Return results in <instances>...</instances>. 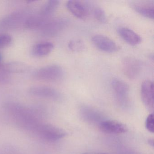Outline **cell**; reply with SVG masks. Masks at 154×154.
Segmentation results:
<instances>
[{
    "label": "cell",
    "mask_w": 154,
    "mask_h": 154,
    "mask_svg": "<svg viewBox=\"0 0 154 154\" xmlns=\"http://www.w3.org/2000/svg\"><path fill=\"white\" fill-rule=\"evenodd\" d=\"M12 41L11 36L8 34L0 35V48L8 46Z\"/></svg>",
    "instance_id": "20"
},
{
    "label": "cell",
    "mask_w": 154,
    "mask_h": 154,
    "mask_svg": "<svg viewBox=\"0 0 154 154\" xmlns=\"http://www.w3.org/2000/svg\"><path fill=\"white\" fill-rule=\"evenodd\" d=\"M60 2L57 0L48 1L44 5L40 11L39 15L46 20H49V18L54 13L55 11L59 7Z\"/></svg>",
    "instance_id": "16"
},
{
    "label": "cell",
    "mask_w": 154,
    "mask_h": 154,
    "mask_svg": "<svg viewBox=\"0 0 154 154\" xmlns=\"http://www.w3.org/2000/svg\"><path fill=\"white\" fill-rule=\"evenodd\" d=\"M66 8L75 17L80 19H85L88 17L90 8L87 4L79 1H69Z\"/></svg>",
    "instance_id": "8"
},
{
    "label": "cell",
    "mask_w": 154,
    "mask_h": 154,
    "mask_svg": "<svg viewBox=\"0 0 154 154\" xmlns=\"http://www.w3.org/2000/svg\"><path fill=\"white\" fill-rule=\"evenodd\" d=\"M141 97L142 101L149 110L154 109V84L149 80L142 83L141 86Z\"/></svg>",
    "instance_id": "9"
},
{
    "label": "cell",
    "mask_w": 154,
    "mask_h": 154,
    "mask_svg": "<svg viewBox=\"0 0 154 154\" xmlns=\"http://www.w3.org/2000/svg\"><path fill=\"white\" fill-rule=\"evenodd\" d=\"M122 72L130 79H134L139 75L142 70V63L137 59L133 57H127L122 62Z\"/></svg>",
    "instance_id": "5"
},
{
    "label": "cell",
    "mask_w": 154,
    "mask_h": 154,
    "mask_svg": "<svg viewBox=\"0 0 154 154\" xmlns=\"http://www.w3.org/2000/svg\"><path fill=\"white\" fill-rule=\"evenodd\" d=\"M101 130L108 134H121L128 131L127 126L124 123L116 120L104 121L101 122Z\"/></svg>",
    "instance_id": "10"
},
{
    "label": "cell",
    "mask_w": 154,
    "mask_h": 154,
    "mask_svg": "<svg viewBox=\"0 0 154 154\" xmlns=\"http://www.w3.org/2000/svg\"><path fill=\"white\" fill-rule=\"evenodd\" d=\"M133 8L141 16L149 19H154V2H138L132 4Z\"/></svg>",
    "instance_id": "14"
},
{
    "label": "cell",
    "mask_w": 154,
    "mask_h": 154,
    "mask_svg": "<svg viewBox=\"0 0 154 154\" xmlns=\"http://www.w3.org/2000/svg\"><path fill=\"white\" fill-rule=\"evenodd\" d=\"M146 128L149 132L154 133V115L151 113L147 117L145 123Z\"/></svg>",
    "instance_id": "21"
},
{
    "label": "cell",
    "mask_w": 154,
    "mask_h": 154,
    "mask_svg": "<svg viewBox=\"0 0 154 154\" xmlns=\"http://www.w3.org/2000/svg\"><path fill=\"white\" fill-rule=\"evenodd\" d=\"M25 15L22 11L12 13L2 20L0 22V26L6 29L14 28L18 26L24 19Z\"/></svg>",
    "instance_id": "12"
},
{
    "label": "cell",
    "mask_w": 154,
    "mask_h": 154,
    "mask_svg": "<svg viewBox=\"0 0 154 154\" xmlns=\"http://www.w3.org/2000/svg\"><path fill=\"white\" fill-rule=\"evenodd\" d=\"M118 34L129 45L136 46L141 43V37L131 29L126 27L118 29Z\"/></svg>",
    "instance_id": "13"
},
{
    "label": "cell",
    "mask_w": 154,
    "mask_h": 154,
    "mask_svg": "<svg viewBox=\"0 0 154 154\" xmlns=\"http://www.w3.org/2000/svg\"><path fill=\"white\" fill-rule=\"evenodd\" d=\"M64 75L63 69L60 66L51 65L44 66L35 72L37 79L49 82H56L61 80Z\"/></svg>",
    "instance_id": "3"
},
{
    "label": "cell",
    "mask_w": 154,
    "mask_h": 154,
    "mask_svg": "<svg viewBox=\"0 0 154 154\" xmlns=\"http://www.w3.org/2000/svg\"><path fill=\"white\" fill-rule=\"evenodd\" d=\"M3 108L18 125L29 131L34 132L41 122L36 110L28 108L20 103L7 102L3 105Z\"/></svg>",
    "instance_id": "1"
},
{
    "label": "cell",
    "mask_w": 154,
    "mask_h": 154,
    "mask_svg": "<svg viewBox=\"0 0 154 154\" xmlns=\"http://www.w3.org/2000/svg\"><path fill=\"white\" fill-rule=\"evenodd\" d=\"M94 45L101 51L108 53H113L118 51L117 44L108 37L103 35H95L92 38Z\"/></svg>",
    "instance_id": "7"
},
{
    "label": "cell",
    "mask_w": 154,
    "mask_h": 154,
    "mask_svg": "<svg viewBox=\"0 0 154 154\" xmlns=\"http://www.w3.org/2000/svg\"><path fill=\"white\" fill-rule=\"evenodd\" d=\"M148 143H149V145L150 146H154V140H153V139H149L148 141Z\"/></svg>",
    "instance_id": "23"
},
{
    "label": "cell",
    "mask_w": 154,
    "mask_h": 154,
    "mask_svg": "<svg viewBox=\"0 0 154 154\" xmlns=\"http://www.w3.org/2000/svg\"><path fill=\"white\" fill-rule=\"evenodd\" d=\"M112 87L117 98L122 103L128 100L129 86L127 83L118 78H114L111 82Z\"/></svg>",
    "instance_id": "11"
},
{
    "label": "cell",
    "mask_w": 154,
    "mask_h": 154,
    "mask_svg": "<svg viewBox=\"0 0 154 154\" xmlns=\"http://www.w3.org/2000/svg\"><path fill=\"white\" fill-rule=\"evenodd\" d=\"M94 16L99 22L102 23H105L107 21V18L106 13L102 8L100 7H96L93 11Z\"/></svg>",
    "instance_id": "19"
},
{
    "label": "cell",
    "mask_w": 154,
    "mask_h": 154,
    "mask_svg": "<svg viewBox=\"0 0 154 154\" xmlns=\"http://www.w3.org/2000/svg\"><path fill=\"white\" fill-rule=\"evenodd\" d=\"M107 154V153H99V154Z\"/></svg>",
    "instance_id": "25"
},
{
    "label": "cell",
    "mask_w": 154,
    "mask_h": 154,
    "mask_svg": "<svg viewBox=\"0 0 154 154\" xmlns=\"http://www.w3.org/2000/svg\"><path fill=\"white\" fill-rule=\"evenodd\" d=\"M87 154V153H86V154Z\"/></svg>",
    "instance_id": "26"
},
{
    "label": "cell",
    "mask_w": 154,
    "mask_h": 154,
    "mask_svg": "<svg viewBox=\"0 0 154 154\" xmlns=\"http://www.w3.org/2000/svg\"><path fill=\"white\" fill-rule=\"evenodd\" d=\"M0 70L7 73H22L28 69L26 65L20 62H11L3 65Z\"/></svg>",
    "instance_id": "17"
},
{
    "label": "cell",
    "mask_w": 154,
    "mask_h": 154,
    "mask_svg": "<svg viewBox=\"0 0 154 154\" xmlns=\"http://www.w3.org/2000/svg\"><path fill=\"white\" fill-rule=\"evenodd\" d=\"M54 45L50 42H43L36 45L32 49V54L37 57H43L50 54Z\"/></svg>",
    "instance_id": "15"
},
{
    "label": "cell",
    "mask_w": 154,
    "mask_h": 154,
    "mask_svg": "<svg viewBox=\"0 0 154 154\" xmlns=\"http://www.w3.org/2000/svg\"><path fill=\"white\" fill-rule=\"evenodd\" d=\"M2 60V54L0 53V63L1 62Z\"/></svg>",
    "instance_id": "24"
},
{
    "label": "cell",
    "mask_w": 154,
    "mask_h": 154,
    "mask_svg": "<svg viewBox=\"0 0 154 154\" xmlns=\"http://www.w3.org/2000/svg\"><path fill=\"white\" fill-rule=\"evenodd\" d=\"M34 133L41 138L49 141H55L64 137L66 132L64 130L51 124L40 122Z\"/></svg>",
    "instance_id": "2"
},
{
    "label": "cell",
    "mask_w": 154,
    "mask_h": 154,
    "mask_svg": "<svg viewBox=\"0 0 154 154\" xmlns=\"http://www.w3.org/2000/svg\"><path fill=\"white\" fill-rule=\"evenodd\" d=\"M29 93L35 97L55 101L60 100L62 98V94L57 90L48 86H33L29 89Z\"/></svg>",
    "instance_id": "6"
},
{
    "label": "cell",
    "mask_w": 154,
    "mask_h": 154,
    "mask_svg": "<svg viewBox=\"0 0 154 154\" xmlns=\"http://www.w3.org/2000/svg\"><path fill=\"white\" fill-rule=\"evenodd\" d=\"M69 21L65 18L49 19L42 26V34L47 37L57 35L68 25Z\"/></svg>",
    "instance_id": "4"
},
{
    "label": "cell",
    "mask_w": 154,
    "mask_h": 154,
    "mask_svg": "<svg viewBox=\"0 0 154 154\" xmlns=\"http://www.w3.org/2000/svg\"><path fill=\"white\" fill-rule=\"evenodd\" d=\"M68 46L70 50L75 52H81L84 49L85 47L83 41L79 39L71 40L68 43Z\"/></svg>",
    "instance_id": "18"
},
{
    "label": "cell",
    "mask_w": 154,
    "mask_h": 154,
    "mask_svg": "<svg viewBox=\"0 0 154 154\" xmlns=\"http://www.w3.org/2000/svg\"><path fill=\"white\" fill-rule=\"evenodd\" d=\"M8 79V76L6 73L0 70V83L6 82Z\"/></svg>",
    "instance_id": "22"
}]
</instances>
